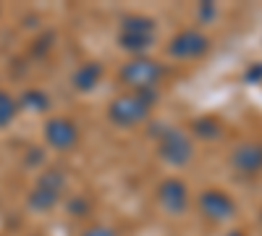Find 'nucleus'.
Listing matches in <instances>:
<instances>
[{
  "mask_svg": "<svg viewBox=\"0 0 262 236\" xmlns=\"http://www.w3.org/2000/svg\"><path fill=\"white\" fill-rule=\"evenodd\" d=\"M152 128H158V132H152L158 137V155L168 165L184 168L194 158V144H191L186 132H181V128H176V126H165V123H158Z\"/></svg>",
  "mask_w": 262,
  "mask_h": 236,
  "instance_id": "obj_1",
  "label": "nucleus"
},
{
  "mask_svg": "<svg viewBox=\"0 0 262 236\" xmlns=\"http://www.w3.org/2000/svg\"><path fill=\"white\" fill-rule=\"evenodd\" d=\"M152 111V105L139 95V92H126V95H118L116 100H111V105H107V118H111L116 126H137L142 121H147Z\"/></svg>",
  "mask_w": 262,
  "mask_h": 236,
  "instance_id": "obj_2",
  "label": "nucleus"
},
{
  "mask_svg": "<svg viewBox=\"0 0 262 236\" xmlns=\"http://www.w3.org/2000/svg\"><path fill=\"white\" fill-rule=\"evenodd\" d=\"M66 184H69V179H66V174L60 168H48L45 174L37 179L27 205L32 210H37V212H45V210L55 207L58 200H60V191L66 189Z\"/></svg>",
  "mask_w": 262,
  "mask_h": 236,
  "instance_id": "obj_3",
  "label": "nucleus"
},
{
  "mask_svg": "<svg viewBox=\"0 0 262 236\" xmlns=\"http://www.w3.org/2000/svg\"><path fill=\"white\" fill-rule=\"evenodd\" d=\"M163 74H165L163 63L152 60V58H144V55H137V58H131V60L123 63L118 76H121L123 84H128V87L147 90V87H158V81L163 79Z\"/></svg>",
  "mask_w": 262,
  "mask_h": 236,
  "instance_id": "obj_4",
  "label": "nucleus"
},
{
  "mask_svg": "<svg viewBox=\"0 0 262 236\" xmlns=\"http://www.w3.org/2000/svg\"><path fill=\"white\" fill-rule=\"evenodd\" d=\"M196 205H200V212L207 218V221H215V223H223V221H231L236 216V202L233 197L228 195V191L223 189H205L200 200H196Z\"/></svg>",
  "mask_w": 262,
  "mask_h": 236,
  "instance_id": "obj_5",
  "label": "nucleus"
},
{
  "mask_svg": "<svg viewBox=\"0 0 262 236\" xmlns=\"http://www.w3.org/2000/svg\"><path fill=\"white\" fill-rule=\"evenodd\" d=\"M158 205L168 216H184L189 207V189L181 179H163L158 184Z\"/></svg>",
  "mask_w": 262,
  "mask_h": 236,
  "instance_id": "obj_6",
  "label": "nucleus"
},
{
  "mask_svg": "<svg viewBox=\"0 0 262 236\" xmlns=\"http://www.w3.org/2000/svg\"><path fill=\"white\" fill-rule=\"evenodd\" d=\"M207 48H210V39H207L200 29H184V32H179L176 37L170 39L168 53H170L173 58L186 60V58H200V55H205Z\"/></svg>",
  "mask_w": 262,
  "mask_h": 236,
  "instance_id": "obj_7",
  "label": "nucleus"
},
{
  "mask_svg": "<svg viewBox=\"0 0 262 236\" xmlns=\"http://www.w3.org/2000/svg\"><path fill=\"white\" fill-rule=\"evenodd\" d=\"M45 139L55 149H71L79 142V128L71 118L58 116V118H50L45 123Z\"/></svg>",
  "mask_w": 262,
  "mask_h": 236,
  "instance_id": "obj_8",
  "label": "nucleus"
},
{
  "mask_svg": "<svg viewBox=\"0 0 262 236\" xmlns=\"http://www.w3.org/2000/svg\"><path fill=\"white\" fill-rule=\"evenodd\" d=\"M233 170L244 176H257L262 170V142H244L231 153Z\"/></svg>",
  "mask_w": 262,
  "mask_h": 236,
  "instance_id": "obj_9",
  "label": "nucleus"
},
{
  "mask_svg": "<svg viewBox=\"0 0 262 236\" xmlns=\"http://www.w3.org/2000/svg\"><path fill=\"white\" fill-rule=\"evenodd\" d=\"M105 69H102V63L97 60H90V63H81V66L71 74V84H74V90L79 92H90L97 87V81L102 79Z\"/></svg>",
  "mask_w": 262,
  "mask_h": 236,
  "instance_id": "obj_10",
  "label": "nucleus"
},
{
  "mask_svg": "<svg viewBox=\"0 0 262 236\" xmlns=\"http://www.w3.org/2000/svg\"><path fill=\"white\" fill-rule=\"evenodd\" d=\"M121 32L123 34H142V37H155V18L131 13L121 18Z\"/></svg>",
  "mask_w": 262,
  "mask_h": 236,
  "instance_id": "obj_11",
  "label": "nucleus"
},
{
  "mask_svg": "<svg viewBox=\"0 0 262 236\" xmlns=\"http://www.w3.org/2000/svg\"><path fill=\"white\" fill-rule=\"evenodd\" d=\"M191 132L200 139H205V142H212V139H221L223 126H221V121L212 118V116H202V118L191 121Z\"/></svg>",
  "mask_w": 262,
  "mask_h": 236,
  "instance_id": "obj_12",
  "label": "nucleus"
},
{
  "mask_svg": "<svg viewBox=\"0 0 262 236\" xmlns=\"http://www.w3.org/2000/svg\"><path fill=\"white\" fill-rule=\"evenodd\" d=\"M21 108H27V111H37V113H45L50 108V95L45 90H27L24 95H21Z\"/></svg>",
  "mask_w": 262,
  "mask_h": 236,
  "instance_id": "obj_13",
  "label": "nucleus"
},
{
  "mask_svg": "<svg viewBox=\"0 0 262 236\" xmlns=\"http://www.w3.org/2000/svg\"><path fill=\"white\" fill-rule=\"evenodd\" d=\"M118 45L123 48V50H128V53H144V50H149L152 45H155V37H142V34H118Z\"/></svg>",
  "mask_w": 262,
  "mask_h": 236,
  "instance_id": "obj_14",
  "label": "nucleus"
},
{
  "mask_svg": "<svg viewBox=\"0 0 262 236\" xmlns=\"http://www.w3.org/2000/svg\"><path fill=\"white\" fill-rule=\"evenodd\" d=\"M16 113H18V102H16L8 92L0 90V128L8 126V123L16 118Z\"/></svg>",
  "mask_w": 262,
  "mask_h": 236,
  "instance_id": "obj_15",
  "label": "nucleus"
},
{
  "mask_svg": "<svg viewBox=\"0 0 262 236\" xmlns=\"http://www.w3.org/2000/svg\"><path fill=\"white\" fill-rule=\"evenodd\" d=\"M90 207H92V202L90 200H86V197H81V195H76L71 202H69V212H71V216H90Z\"/></svg>",
  "mask_w": 262,
  "mask_h": 236,
  "instance_id": "obj_16",
  "label": "nucleus"
},
{
  "mask_svg": "<svg viewBox=\"0 0 262 236\" xmlns=\"http://www.w3.org/2000/svg\"><path fill=\"white\" fill-rule=\"evenodd\" d=\"M215 13H217V6L215 3H200V8H196V18H200V24H207V21H212L215 18Z\"/></svg>",
  "mask_w": 262,
  "mask_h": 236,
  "instance_id": "obj_17",
  "label": "nucleus"
},
{
  "mask_svg": "<svg viewBox=\"0 0 262 236\" xmlns=\"http://www.w3.org/2000/svg\"><path fill=\"white\" fill-rule=\"evenodd\" d=\"M244 79H247L249 84L262 81V63H252V66L247 69V74H244Z\"/></svg>",
  "mask_w": 262,
  "mask_h": 236,
  "instance_id": "obj_18",
  "label": "nucleus"
},
{
  "mask_svg": "<svg viewBox=\"0 0 262 236\" xmlns=\"http://www.w3.org/2000/svg\"><path fill=\"white\" fill-rule=\"evenodd\" d=\"M81 236H116V231L111 226H90Z\"/></svg>",
  "mask_w": 262,
  "mask_h": 236,
  "instance_id": "obj_19",
  "label": "nucleus"
},
{
  "mask_svg": "<svg viewBox=\"0 0 262 236\" xmlns=\"http://www.w3.org/2000/svg\"><path fill=\"white\" fill-rule=\"evenodd\" d=\"M53 39H55L53 34H45L42 39H37V42H34V45H37V48H34V55H45V53L50 50V45H48V42H53Z\"/></svg>",
  "mask_w": 262,
  "mask_h": 236,
  "instance_id": "obj_20",
  "label": "nucleus"
},
{
  "mask_svg": "<svg viewBox=\"0 0 262 236\" xmlns=\"http://www.w3.org/2000/svg\"><path fill=\"white\" fill-rule=\"evenodd\" d=\"M42 160H45V155H42V149H39V147H32V153L27 155V163L37 165V163H42Z\"/></svg>",
  "mask_w": 262,
  "mask_h": 236,
  "instance_id": "obj_21",
  "label": "nucleus"
},
{
  "mask_svg": "<svg viewBox=\"0 0 262 236\" xmlns=\"http://www.w3.org/2000/svg\"><path fill=\"white\" fill-rule=\"evenodd\" d=\"M223 236H247V233H244V231H236V228H233V231H226Z\"/></svg>",
  "mask_w": 262,
  "mask_h": 236,
  "instance_id": "obj_22",
  "label": "nucleus"
},
{
  "mask_svg": "<svg viewBox=\"0 0 262 236\" xmlns=\"http://www.w3.org/2000/svg\"><path fill=\"white\" fill-rule=\"evenodd\" d=\"M259 221H262V212H259Z\"/></svg>",
  "mask_w": 262,
  "mask_h": 236,
  "instance_id": "obj_23",
  "label": "nucleus"
}]
</instances>
